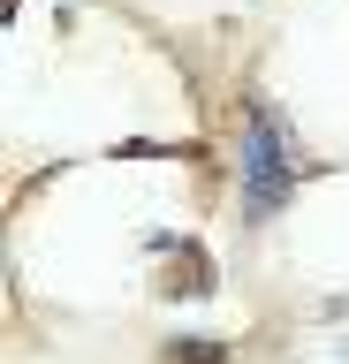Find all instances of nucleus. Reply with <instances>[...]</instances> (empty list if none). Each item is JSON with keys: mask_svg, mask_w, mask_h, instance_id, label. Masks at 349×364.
Instances as JSON below:
<instances>
[{"mask_svg": "<svg viewBox=\"0 0 349 364\" xmlns=\"http://www.w3.org/2000/svg\"><path fill=\"white\" fill-rule=\"evenodd\" d=\"M167 364H228V349H220V341L183 334V341H167Z\"/></svg>", "mask_w": 349, "mask_h": 364, "instance_id": "nucleus-3", "label": "nucleus"}, {"mask_svg": "<svg viewBox=\"0 0 349 364\" xmlns=\"http://www.w3.org/2000/svg\"><path fill=\"white\" fill-rule=\"evenodd\" d=\"M167 258L160 266V296H213V281H220V273H213V258H205V243H190V235H175V243H152Z\"/></svg>", "mask_w": 349, "mask_h": 364, "instance_id": "nucleus-2", "label": "nucleus"}, {"mask_svg": "<svg viewBox=\"0 0 349 364\" xmlns=\"http://www.w3.org/2000/svg\"><path fill=\"white\" fill-rule=\"evenodd\" d=\"M296 190V152H289V122L274 107L251 114V136H243V213L266 220L281 198Z\"/></svg>", "mask_w": 349, "mask_h": 364, "instance_id": "nucleus-1", "label": "nucleus"}]
</instances>
